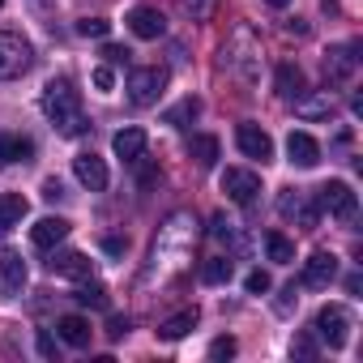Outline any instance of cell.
<instances>
[{"mask_svg":"<svg viewBox=\"0 0 363 363\" xmlns=\"http://www.w3.org/2000/svg\"><path fill=\"white\" fill-rule=\"evenodd\" d=\"M30 65H35V48L18 30H0V82L30 73Z\"/></svg>","mask_w":363,"mask_h":363,"instance_id":"2","label":"cell"},{"mask_svg":"<svg viewBox=\"0 0 363 363\" xmlns=\"http://www.w3.org/2000/svg\"><path fill=\"white\" fill-rule=\"evenodd\" d=\"M124 333H128V316H111V320H107V337H111V342H120Z\"/></svg>","mask_w":363,"mask_h":363,"instance_id":"37","label":"cell"},{"mask_svg":"<svg viewBox=\"0 0 363 363\" xmlns=\"http://www.w3.org/2000/svg\"><path fill=\"white\" fill-rule=\"evenodd\" d=\"M65 235H69V223H65V218H39V223L30 227V244H35V248H56Z\"/></svg>","mask_w":363,"mask_h":363,"instance_id":"17","label":"cell"},{"mask_svg":"<svg viewBox=\"0 0 363 363\" xmlns=\"http://www.w3.org/2000/svg\"><path fill=\"white\" fill-rule=\"evenodd\" d=\"M316 206L329 218H337V223H350L359 214V197H354V189L346 184V179H329V184H320L316 189Z\"/></svg>","mask_w":363,"mask_h":363,"instance_id":"3","label":"cell"},{"mask_svg":"<svg viewBox=\"0 0 363 363\" xmlns=\"http://www.w3.org/2000/svg\"><path fill=\"white\" fill-rule=\"evenodd\" d=\"M359 69V48L354 43H342V48H329L325 52V82L333 86H346Z\"/></svg>","mask_w":363,"mask_h":363,"instance_id":"7","label":"cell"},{"mask_svg":"<svg viewBox=\"0 0 363 363\" xmlns=\"http://www.w3.org/2000/svg\"><path fill=\"white\" fill-rule=\"evenodd\" d=\"M35 154V141L22 137V133H0V167H9V162H30Z\"/></svg>","mask_w":363,"mask_h":363,"instance_id":"16","label":"cell"},{"mask_svg":"<svg viewBox=\"0 0 363 363\" xmlns=\"http://www.w3.org/2000/svg\"><path fill=\"white\" fill-rule=\"evenodd\" d=\"M333 278H337V257H333V252H312V257L303 261L299 286H308V291H325Z\"/></svg>","mask_w":363,"mask_h":363,"instance_id":"8","label":"cell"},{"mask_svg":"<svg viewBox=\"0 0 363 363\" xmlns=\"http://www.w3.org/2000/svg\"><path fill=\"white\" fill-rule=\"evenodd\" d=\"M291 303H295V286H286V291H282V299H278V312H291Z\"/></svg>","mask_w":363,"mask_h":363,"instance_id":"41","label":"cell"},{"mask_svg":"<svg viewBox=\"0 0 363 363\" xmlns=\"http://www.w3.org/2000/svg\"><path fill=\"white\" fill-rule=\"evenodd\" d=\"M103 248H107V252H111V257H120V252H124V248H128V244H124V240H120V235H107V240H103Z\"/></svg>","mask_w":363,"mask_h":363,"instance_id":"39","label":"cell"},{"mask_svg":"<svg viewBox=\"0 0 363 363\" xmlns=\"http://www.w3.org/2000/svg\"><path fill=\"white\" fill-rule=\"evenodd\" d=\"M128 30H133L137 39H162V35H167V18H162L154 5H137V9L128 13Z\"/></svg>","mask_w":363,"mask_h":363,"instance_id":"12","label":"cell"},{"mask_svg":"<svg viewBox=\"0 0 363 363\" xmlns=\"http://www.w3.org/2000/svg\"><path fill=\"white\" fill-rule=\"evenodd\" d=\"M111 150H116V158H124V162L145 158V128H120V133L111 137Z\"/></svg>","mask_w":363,"mask_h":363,"instance_id":"15","label":"cell"},{"mask_svg":"<svg viewBox=\"0 0 363 363\" xmlns=\"http://www.w3.org/2000/svg\"><path fill=\"white\" fill-rule=\"evenodd\" d=\"M210 231H214V240H235V223H231V218H223V214L214 218V227H210Z\"/></svg>","mask_w":363,"mask_h":363,"instance_id":"35","label":"cell"},{"mask_svg":"<svg viewBox=\"0 0 363 363\" xmlns=\"http://www.w3.org/2000/svg\"><path fill=\"white\" fill-rule=\"evenodd\" d=\"M291 354H295V359H316V337H312V333H299V337L291 342Z\"/></svg>","mask_w":363,"mask_h":363,"instance_id":"30","label":"cell"},{"mask_svg":"<svg viewBox=\"0 0 363 363\" xmlns=\"http://www.w3.org/2000/svg\"><path fill=\"white\" fill-rule=\"evenodd\" d=\"M77 303H86V308H107V291L99 286V282H86L82 278V286H77V295H73Z\"/></svg>","mask_w":363,"mask_h":363,"instance_id":"27","label":"cell"},{"mask_svg":"<svg viewBox=\"0 0 363 363\" xmlns=\"http://www.w3.org/2000/svg\"><path fill=\"white\" fill-rule=\"evenodd\" d=\"M94 86H99V90H111V86H116V73H111V65H99V69H94Z\"/></svg>","mask_w":363,"mask_h":363,"instance_id":"36","label":"cell"},{"mask_svg":"<svg viewBox=\"0 0 363 363\" xmlns=\"http://www.w3.org/2000/svg\"><path fill=\"white\" fill-rule=\"evenodd\" d=\"M265 5H274V9H286V5H291V0H265Z\"/></svg>","mask_w":363,"mask_h":363,"instance_id":"43","label":"cell"},{"mask_svg":"<svg viewBox=\"0 0 363 363\" xmlns=\"http://www.w3.org/2000/svg\"><path fill=\"white\" fill-rule=\"evenodd\" d=\"M278 210H282V218H295L303 231H312L316 223H320V206H316V197H303V193H282V201H278Z\"/></svg>","mask_w":363,"mask_h":363,"instance_id":"9","label":"cell"},{"mask_svg":"<svg viewBox=\"0 0 363 363\" xmlns=\"http://www.w3.org/2000/svg\"><path fill=\"white\" fill-rule=\"evenodd\" d=\"M0 5H5V0H0Z\"/></svg>","mask_w":363,"mask_h":363,"instance_id":"44","label":"cell"},{"mask_svg":"<svg viewBox=\"0 0 363 363\" xmlns=\"http://www.w3.org/2000/svg\"><path fill=\"white\" fill-rule=\"evenodd\" d=\"M56 329H60V337H65L69 346H77V350L90 346V320H86V316H60Z\"/></svg>","mask_w":363,"mask_h":363,"instance_id":"22","label":"cell"},{"mask_svg":"<svg viewBox=\"0 0 363 363\" xmlns=\"http://www.w3.org/2000/svg\"><path fill=\"white\" fill-rule=\"evenodd\" d=\"M189 154L197 158V167H214V162H218V137L197 133V137L189 141Z\"/></svg>","mask_w":363,"mask_h":363,"instance_id":"24","label":"cell"},{"mask_svg":"<svg viewBox=\"0 0 363 363\" xmlns=\"http://www.w3.org/2000/svg\"><path fill=\"white\" fill-rule=\"evenodd\" d=\"M48 269H52V274H60V278H77V282L94 274V269H90V261H86L82 252H56V257L48 261Z\"/></svg>","mask_w":363,"mask_h":363,"instance_id":"18","label":"cell"},{"mask_svg":"<svg viewBox=\"0 0 363 363\" xmlns=\"http://www.w3.org/2000/svg\"><path fill=\"white\" fill-rule=\"evenodd\" d=\"M312 333H316L320 342H329L333 350H342L346 337H350V312H346L342 303H325V308L316 312V320H312Z\"/></svg>","mask_w":363,"mask_h":363,"instance_id":"5","label":"cell"},{"mask_svg":"<svg viewBox=\"0 0 363 363\" xmlns=\"http://www.w3.org/2000/svg\"><path fill=\"white\" fill-rule=\"evenodd\" d=\"M197 116H201V103H197V99H179V103L162 116V124H171V128H189Z\"/></svg>","mask_w":363,"mask_h":363,"instance_id":"23","label":"cell"},{"mask_svg":"<svg viewBox=\"0 0 363 363\" xmlns=\"http://www.w3.org/2000/svg\"><path fill=\"white\" fill-rule=\"evenodd\" d=\"M265 252H269V261H278V265H291V261H295V244H291L282 231H269V235H265Z\"/></svg>","mask_w":363,"mask_h":363,"instance_id":"25","label":"cell"},{"mask_svg":"<svg viewBox=\"0 0 363 363\" xmlns=\"http://www.w3.org/2000/svg\"><path fill=\"white\" fill-rule=\"evenodd\" d=\"M244 291H248V295H265V291H269V274H265V269H252V274L244 278Z\"/></svg>","mask_w":363,"mask_h":363,"instance_id":"32","label":"cell"},{"mask_svg":"<svg viewBox=\"0 0 363 363\" xmlns=\"http://www.w3.org/2000/svg\"><path fill=\"white\" fill-rule=\"evenodd\" d=\"M235 145H240L248 158H257V162H269V158H274V141H269V133H265L261 124H240V128H235Z\"/></svg>","mask_w":363,"mask_h":363,"instance_id":"10","label":"cell"},{"mask_svg":"<svg viewBox=\"0 0 363 363\" xmlns=\"http://www.w3.org/2000/svg\"><path fill=\"white\" fill-rule=\"evenodd\" d=\"M43 111H48V120H52L65 137H82V133L90 128L86 116H82V90H77L69 77L48 82V90H43Z\"/></svg>","mask_w":363,"mask_h":363,"instance_id":"1","label":"cell"},{"mask_svg":"<svg viewBox=\"0 0 363 363\" xmlns=\"http://www.w3.org/2000/svg\"><path fill=\"white\" fill-rule=\"evenodd\" d=\"M162 90H167V69H162V65H150V69H133V73H128V103H133V107L158 103Z\"/></svg>","mask_w":363,"mask_h":363,"instance_id":"4","label":"cell"},{"mask_svg":"<svg viewBox=\"0 0 363 363\" xmlns=\"http://www.w3.org/2000/svg\"><path fill=\"white\" fill-rule=\"evenodd\" d=\"M175 5L184 9L193 22H210V13H214V5H218V0H175Z\"/></svg>","mask_w":363,"mask_h":363,"instance_id":"28","label":"cell"},{"mask_svg":"<svg viewBox=\"0 0 363 363\" xmlns=\"http://www.w3.org/2000/svg\"><path fill=\"white\" fill-rule=\"evenodd\" d=\"M189 329H197V308H189V312H175L171 320H162V325H158V337H162V342H179V337H184Z\"/></svg>","mask_w":363,"mask_h":363,"instance_id":"21","label":"cell"},{"mask_svg":"<svg viewBox=\"0 0 363 363\" xmlns=\"http://www.w3.org/2000/svg\"><path fill=\"white\" fill-rule=\"evenodd\" d=\"M231 269H235V265H231L227 257H210V261L201 265V278H206L210 286H218V282H227V278H231Z\"/></svg>","mask_w":363,"mask_h":363,"instance_id":"26","label":"cell"},{"mask_svg":"<svg viewBox=\"0 0 363 363\" xmlns=\"http://www.w3.org/2000/svg\"><path fill=\"white\" fill-rule=\"evenodd\" d=\"M235 354V337H214L210 342V359H231Z\"/></svg>","mask_w":363,"mask_h":363,"instance_id":"33","label":"cell"},{"mask_svg":"<svg viewBox=\"0 0 363 363\" xmlns=\"http://www.w3.org/2000/svg\"><path fill=\"white\" fill-rule=\"evenodd\" d=\"M73 175L82 179V189H90V193H103L107 189V162L99 154H77L73 158Z\"/></svg>","mask_w":363,"mask_h":363,"instance_id":"11","label":"cell"},{"mask_svg":"<svg viewBox=\"0 0 363 363\" xmlns=\"http://www.w3.org/2000/svg\"><path fill=\"white\" fill-rule=\"evenodd\" d=\"M154 179H158V171H154V167H141V189H150Z\"/></svg>","mask_w":363,"mask_h":363,"instance_id":"42","label":"cell"},{"mask_svg":"<svg viewBox=\"0 0 363 363\" xmlns=\"http://www.w3.org/2000/svg\"><path fill=\"white\" fill-rule=\"evenodd\" d=\"M43 197L48 201H60L65 197V184H60V179H43Z\"/></svg>","mask_w":363,"mask_h":363,"instance_id":"38","label":"cell"},{"mask_svg":"<svg viewBox=\"0 0 363 363\" xmlns=\"http://www.w3.org/2000/svg\"><path fill=\"white\" fill-rule=\"evenodd\" d=\"M286 154H291L295 167H316L320 162V141L312 133H291L286 137Z\"/></svg>","mask_w":363,"mask_h":363,"instance_id":"14","label":"cell"},{"mask_svg":"<svg viewBox=\"0 0 363 363\" xmlns=\"http://www.w3.org/2000/svg\"><path fill=\"white\" fill-rule=\"evenodd\" d=\"M329 111H333L329 99H316V103H303V99H299V116H303V120H320V116H329Z\"/></svg>","mask_w":363,"mask_h":363,"instance_id":"31","label":"cell"},{"mask_svg":"<svg viewBox=\"0 0 363 363\" xmlns=\"http://www.w3.org/2000/svg\"><path fill=\"white\" fill-rule=\"evenodd\" d=\"M0 278H5L9 291H22L26 286V261H22V252L0 248Z\"/></svg>","mask_w":363,"mask_h":363,"instance_id":"19","label":"cell"},{"mask_svg":"<svg viewBox=\"0 0 363 363\" xmlns=\"http://www.w3.org/2000/svg\"><path fill=\"white\" fill-rule=\"evenodd\" d=\"M128 56H133V52L120 48V43H107V48H103V60H107V65H128Z\"/></svg>","mask_w":363,"mask_h":363,"instance_id":"34","label":"cell"},{"mask_svg":"<svg viewBox=\"0 0 363 363\" xmlns=\"http://www.w3.org/2000/svg\"><path fill=\"white\" fill-rule=\"evenodd\" d=\"M26 214H30V201H26L22 193H0V231L18 227Z\"/></svg>","mask_w":363,"mask_h":363,"instance_id":"20","label":"cell"},{"mask_svg":"<svg viewBox=\"0 0 363 363\" xmlns=\"http://www.w3.org/2000/svg\"><path fill=\"white\" fill-rule=\"evenodd\" d=\"M107 30H111L107 18H82L77 22V35H86V39H107Z\"/></svg>","mask_w":363,"mask_h":363,"instance_id":"29","label":"cell"},{"mask_svg":"<svg viewBox=\"0 0 363 363\" xmlns=\"http://www.w3.org/2000/svg\"><path fill=\"white\" fill-rule=\"evenodd\" d=\"M274 90H278V99L299 103V99L308 94V77H303V69H299V65H278V73H274Z\"/></svg>","mask_w":363,"mask_h":363,"instance_id":"13","label":"cell"},{"mask_svg":"<svg viewBox=\"0 0 363 363\" xmlns=\"http://www.w3.org/2000/svg\"><path fill=\"white\" fill-rule=\"evenodd\" d=\"M223 193H227L235 206H252L257 193H261V175H257V171H244V167H227V171H223Z\"/></svg>","mask_w":363,"mask_h":363,"instance_id":"6","label":"cell"},{"mask_svg":"<svg viewBox=\"0 0 363 363\" xmlns=\"http://www.w3.org/2000/svg\"><path fill=\"white\" fill-rule=\"evenodd\" d=\"M39 354H48V359L56 354V342H52V333H39Z\"/></svg>","mask_w":363,"mask_h":363,"instance_id":"40","label":"cell"}]
</instances>
